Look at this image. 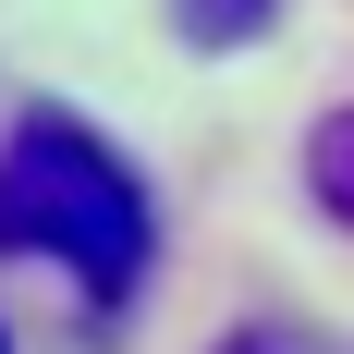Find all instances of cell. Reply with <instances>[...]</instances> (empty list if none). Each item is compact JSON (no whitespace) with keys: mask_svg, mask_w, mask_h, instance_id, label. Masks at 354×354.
<instances>
[{"mask_svg":"<svg viewBox=\"0 0 354 354\" xmlns=\"http://www.w3.org/2000/svg\"><path fill=\"white\" fill-rule=\"evenodd\" d=\"M0 245L49 257L73 293L122 306L159 257V220H147V183L122 171V147H98L62 110H25L12 147H0Z\"/></svg>","mask_w":354,"mask_h":354,"instance_id":"1","label":"cell"},{"mask_svg":"<svg viewBox=\"0 0 354 354\" xmlns=\"http://www.w3.org/2000/svg\"><path fill=\"white\" fill-rule=\"evenodd\" d=\"M269 12H281V0H171V25L196 37V49H257Z\"/></svg>","mask_w":354,"mask_h":354,"instance_id":"2","label":"cell"},{"mask_svg":"<svg viewBox=\"0 0 354 354\" xmlns=\"http://www.w3.org/2000/svg\"><path fill=\"white\" fill-rule=\"evenodd\" d=\"M306 183H318V208L354 232V110H330V122H318V147H306Z\"/></svg>","mask_w":354,"mask_h":354,"instance_id":"3","label":"cell"},{"mask_svg":"<svg viewBox=\"0 0 354 354\" xmlns=\"http://www.w3.org/2000/svg\"><path fill=\"white\" fill-rule=\"evenodd\" d=\"M0 354H12V330H0Z\"/></svg>","mask_w":354,"mask_h":354,"instance_id":"4","label":"cell"}]
</instances>
